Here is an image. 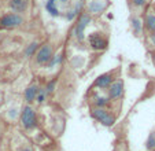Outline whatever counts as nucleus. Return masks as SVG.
Masks as SVG:
<instances>
[{"label": "nucleus", "instance_id": "obj_1", "mask_svg": "<svg viewBox=\"0 0 155 151\" xmlns=\"http://www.w3.org/2000/svg\"><path fill=\"white\" fill-rule=\"evenodd\" d=\"M19 124L21 128L25 132H32L38 126V118H37V111L29 103H25V106L21 109L19 113Z\"/></svg>", "mask_w": 155, "mask_h": 151}, {"label": "nucleus", "instance_id": "obj_2", "mask_svg": "<svg viewBox=\"0 0 155 151\" xmlns=\"http://www.w3.org/2000/svg\"><path fill=\"white\" fill-rule=\"evenodd\" d=\"M92 19H94V17L89 15L87 11H82L81 14L78 15L77 22L73 28V37L77 43L82 44L85 41V37H87L85 32H87V28L92 23Z\"/></svg>", "mask_w": 155, "mask_h": 151}, {"label": "nucleus", "instance_id": "obj_3", "mask_svg": "<svg viewBox=\"0 0 155 151\" xmlns=\"http://www.w3.org/2000/svg\"><path fill=\"white\" fill-rule=\"evenodd\" d=\"M25 17L24 14H18V12H6L0 17V29L4 30H15L18 28L25 25Z\"/></svg>", "mask_w": 155, "mask_h": 151}, {"label": "nucleus", "instance_id": "obj_4", "mask_svg": "<svg viewBox=\"0 0 155 151\" xmlns=\"http://www.w3.org/2000/svg\"><path fill=\"white\" fill-rule=\"evenodd\" d=\"M55 54L54 45L51 43H41L38 49L36 51L35 56H33V65L37 67H45L52 55Z\"/></svg>", "mask_w": 155, "mask_h": 151}, {"label": "nucleus", "instance_id": "obj_5", "mask_svg": "<svg viewBox=\"0 0 155 151\" xmlns=\"http://www.w3.org/2000/svg\"><path fill=\"white\" fill-rule=\"evenodd\" d=\"M89 114H91V117L95 121L102 124L103 126H113L115 124V121H117L115 114H113L108 110V107H92L91 106Z\"/></svg>", "mask_w": 155, "mask_h": 151}, {"label": "nucleus", "instance_id": "obj_6", "mask_svg": "<svg viewBox=\"0 0 155 151\" xmlns=\"http://www.w3.org/2000/svg\"><path fill=\"white\" fill-rule=\"evenodd\" d=\"M85 40H87L88 45L91 47V49H94V51H104L108 47V37L99 32L88 35L85 37Z\"/></svg>", "mask_w": 155, "mask_h": 151}, {"label": "nucleus", "instance_id": "obj_7", "mask_svg": "<svg viewBox=\"0 0 155 151\" xmlns=\"http://www.w3.org/2000/svg\"><path fill=\"white\" fill-rule=\"evenodd\" d=\"M124 89H125V82H124V80L121 79V77H117V79H114V81H113L111 84L108 85V88L106 89V93H107L108 99H110L113 103L122 98Z\"/></svg>", "mask_w": 155, "mask_h": 151}, {"label": "nucleus", "instance_id": "obj_8", "mask_svg": "<svg viewBox=\"0 0 155 151\" xmlns=\"http://www.w3.org/2000/svg\"><path fill=\"white\" fill-rule=\"evenodd\" d=\"M114 79H117V70H111V72L103 73V74L97 76L95 79L92 88L95 91H106L108 88V85L114 81Z\"/></svg>", "mask_w": 155, "mask_h": 151}, {"label": "nucleus", "instance_id": "obj_9", "mask_svg": "<svg viewBox=\"0 0 155 151\" xmlns=\"http://www.w3.org/2000/svg\"><path fill=\"white\" fill-rule=\"evenodd\" d=\"M110 6L108 0H87L85 2V11L92 17L100 15L106 11Z\"/></svg>", "mask_w": 155, "mask_h": 151}, {"label": "nucleus", "instance_id": "obj_10", "mask_svg": "<svg viewBox=\"0 0 155 151\" xmlns=\"http://www.w3.org/2000/svg\"><path fill=\"white\" fill-rule=\"evenodd\" d=\"M130 30L135 37H141L144 35L143 15L140 12H133L130 17Z\"/></svg>", "mask_w": 155, "mask_h": 151}, {"label": "nucleus", "instance_id": "obj_11", "mask_svg": "<svg viewBox=\"0 0 155 151\" xmlns=\"http://www.w3.org/2000/svg\"><path fill=\"white\" fill-rule=\"evenodd\" d=\"M143 25H144V32L148 33H155V10L147 8L143 15Z\"/></svg>", "mask_w": 155, "mask_h": 151}, {"label": "nucleus", "instance_id": "obj_12", "mask_svg": "<svg viewBox=\"0 0 155 151\" xmlns=\"http://www.w3.org/2000/svg\"><path fill=\"white\" fill-rule=\"evenodd\" d=\"M111 100L108 99L107 93H102V91H96L91 96V106L92 107H110Z\"/></svg>", "mask_w": 155, "mask_h": 151}, {"label": "nucleus", "instance_id": "obj_13", "mask_svg": "<svg viewBox=\"0 0 155 151\" xmlns=\"http://www.w3.org/2000/svg\"><path fill=\"white\" fill-rule=\"evenodd\" d=\"M10 11L18 12V14H25L28 12L30 7V0H8L7 2Z\"/></svg>", "mask_w": 155, "mask_h": 151}, {"label": "nucleus", "instance_id": "obj_14", "mask_svg": "<svg viewBox=\"0 0 155 151\" xmlns=\"http://www.w3.org/2000/svg\"><path fill=\"white\" fill-rule=\"evenodd\" d=\"M38 89H40V85L37 82H32L26 87V89L24 91V99L25 103H29V105H33L36 100V96L38 93Z\"/></svg>", "mask_w": 155, "mask_h": 151}, {"label": "nucleus", "instance_id": "obj_15", "mask_svg": "<svg viewBox=\"0 0 155 151\" xmlns=\"http://www.w3.org/2000/svg\"><path fill=\"white\" fill-rule=\"evenodd\" d=\"M40 44L41 43L38 40L30 41V43L24 48V56H25V58H26V59H32L33 56H35L36 51L38 49V47H40Z\"/></svg>", "mask_w": 155, "mask_h": 151}, {"label": "nucleus", "instance_id": "obj_16", "mask_svg": "<svg viewBox=\"0 0 155 151\" xmlns=\"http://www.w3.org/2000/svg\"><path fill=\"white\" fill-rule=\"evenodd\" d=\"M62 62H63V52H56V54H54L52 58L50 59V62L47 63L45 69H48V70H55V69H58V67L61 66Z\"/></svg>", "mask_w": 155, "mask_h": 151}, {"label": "nucleus", "instance_id": "obj_17", "mask_svg": "<svg viewBox=\"0 0 155 151\" xmlns=\"http://www.w3.org/2000/svg\"><path fill=\"white\" fill-rule=\"evenodd\" d=\"M129 6L132 10H135V12H141L147 7L148 0H128Z\"/></svg>", "mask_w": 155, "mask_h": 151}, {"label": "nucleus", "instance_id": "obj_18", "mask_svg": "<svg viewBox=\"0 0 155 151\" xmlns=\"http://www.w3.org/2000/svg\"><path fill=\"white\" fill-rule=\"evenodd\" d=\"M45 11L54 18H58L61 17V11L58 8V4H54V3H50V2H45Z\"/></svg>", "mask_w": 155, "mask_h": 151}, {"label": "nucleus", "instance_id": "obj_19", "mask_svg": "<svg viewBox=\"0 0 155 151\" xmlns=\"http://www.w3.org/2000/svg\"><path fill=\"white\" fill-rule=\"evenodd\" d=\"M47 98H48V93H47V91H45V88H44V87H40L37 96H36L35 103H37V105H43V103H45Z\"/></svg>", "mask_w": 155, "mask_h": 151}, {"label": "nucleus", "instance_id": "obj_20", "mask_svg": "<svg viewBox=\"0 0 155 151\" xmlns=\"http://www.w3.org/2000/svg\"><path fill=\"white\" fill-rule=\"evenodd\" d=\"M146 148L148 151H155V131H152L151 133L148 135V137H147Z\"/></svg>", "mask_w": 155, "mask_h": 151}, {"label": "nucleus", "instance_id": "obj_21", "mask_svg": "<svg viewBox=\"0 0 155 151\" xmlns=\"http://www.w3.org/2000/svg\"><path fill=\"white\" fill-rule=\"evenodd\" d=\"M56 82H58V79L55 77V79L50 80V81H48L47 84L44 85V88H45V91H47L48 95H51V93L55 92V89H56Z\"/></svg>", "mask_w": 155, "mask_h": 151}, {"label": "nucleus", "instance_id": "obj_22", "mask_svg": "<svg viewBox=\"0 0 155 151\" xmlns=\"http://www.w3.org/2000/svg\"><path fill=\"white\" fill-rule=\"evenodd\" d=\"M146 44L148 49H155V33H148L146 35Z\"/></svg>", "mask_w": 155, "mask_h": 151}, {"label": "nucleus", "instance_id": "obj_23", "mask_svg": "<svg viewBox=\"0 0 155 151\" xmlns=\"http://www.w3.org/2000/svg\"><path fill=\"white\" fill-rule=\"evenodd\" d=\"M19 113L21 111H18V109H11V110H8V113H7L8 119L10 121H17V119H19Z\"/></svg>", "mask_w": 155, "mask_h": 151}, {"label": "nucleus", "instance_id": "obj_24", "mask_svg": "<svg viewBox=\"0 0 155 151\" xmlns=\"http://www.w3.org/2000/svg\"><path fill=\"white\" fill-rule=\"evenodd\" d=\"M15 151H35V147H33L30 143L26 142V143H22V144H21Z\"/></svg>", "mask_w": 155, "mask_h": 151}, {"label": "nucleus", "instance_id": "obj_25", "mask_svg": "<svg viewBox=\"0 0 155 151\" xmlns=\"http://www.w3.org/2000/svg\"><path fill=\"white\" fill-rule=\"evenodd\" d=\"M59 4H63V6H66V4H69L71 2V0H58Z\"/></svg>", "mask_w": 155, "mask_h": 151}, {"label": "nucleus", "instance_id": "obj_26", "mask_svg": "<svg viewBox=\"0 0 155 151\" xmlns=\"http://www.w3.org/2000/svg\"><path fill=\"white\" fill-rule=\"evenodd\" d=\"M151 61H152V63H154V66H155V49H152L151 51Z\"/></svg>", "mask_w": 155, "mask_h": 151}, {"label": "nucleus", "instance_id": "obj_27", "mask_svg": "<svg viewBox=\"0 0 155 151\" xmlns=\"http://www.w3.org/2000/svg\"><path fill=\"white\" fill-rule=\"evenodd\" d=\"M152 8H154V10H155V2H154V4H152Z\"/></svg>", "mask_w": 155, "mask_h": 151}, {"label": "nucleus", "instance_id": "obj_28", "mask_svg": "<svg viewBox=\"0 0 155 151\" xmlns=\"http://www.w3.org/2000/svg\"><path fill=\"white\" fill-rule=\"evenodd\" d=\"M0 133H2V126H0Z\"/></svg>", "mask_w": 155, "mask_h": 151}, {"label": "nucleus", "instance_id": "obj_29", "mask_svg": "<svg viewBox=\"0 0 155 151\" xmlns=\"http://www.w3.org/2000/svg\"><path fill=\"white\" fill-rule=\"evenodd\" d=\"M0 102H2V95H0Z\"/></svg>", "mask_w": 155, "mask_h": 151}]
</instances>
